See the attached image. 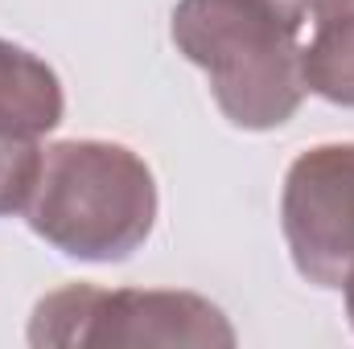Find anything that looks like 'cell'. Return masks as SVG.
<instances>
[{
	"label": "cell",
	"instance_id": "obj_1",
	"mask_svg": "<svg viewBox=\"0 0 354 349\" xmlns=\"http://www.w3.org/2000/svg\"><path fill=\"white\" fill-rule=\"evenodd\" d=\"M309 0H177L174 46L206 70L218 111L243 132H272L305 103L301 29Z\"/></svg>",
	"mask_w": 354,
	"mask_h": 349
},
{
	"label": "cell",
	"instance_id": "obj_7",
	"mask_svg": "<svg viewBox=\"0 0 354 349\" xmlns=\"http://www.w3.org/2000/svg\"><path fill=\"white\" fill-rule=\"evenodd\" d=\"M342 292H346V317H351V329H354V271L346 275V283H342Z\"/></svg>",
	"mask_w": 354,
	"mask_h": 349
},
{
	"label": "cell",
	"instance_id": "obj_6",
	"mask_svg": "<svg viewBox=\"0 0 354 349\" xmlns=\"http://www.w3.org/2000/svg\"><path fill=\"white\" fill-rule=\"evenodd\" d=\"M313 37L301 46L305 90L354 107V0H309Z\"/></svg>",
	"mask_w": 354,
	"mask_h": 349
},
{
	"label": "cell",
	"instance_id": "obj_5",
	"mask_svg": "<svg viewBox=\"0 0 354 349\" xmlns=\"http://www.w3.org/2000/svg\"><path fill=\"white\" fill-rule=\"evenodd\" d=\"M62 79L33 50L0 37V136L41 140L62 123Z\"/></svg>",
	"mask_w": 354,
	"mask_h": 349
},
{
	"label": "cell",
	"instance_id": "obj_4",
	"mask_svg": "<svg viewBox=\"0 0 354 349\" xmlns=\"http://www.w3.org/2000/svg\"><path fill=\"white\" fill-rule=\"evenodd\" d=\"M280 230L301 279L342 288L354 271V144L305 148L280 189Z\"/></svg>",
	"mask_w": 354,
	"mask_h": 349
},
{
	"label": "cell",
	"instance_id": "obj_2",
	"mask_svg": "<svg viewBox=\"0 0 354 349\" xmlns=\"http://www.w3.org/2000/svg\"><path fill=\"white\" fill-rule=\"evenodd\" d=\"M25 222L66 259L124 263L153 235L157 177L128 144L58 140L41 148Z\"/></svg>",
	"mask_w": 354,
	"mask_h": 349
},
{
	"label": "cell",
	"instance_id": "obj_3",
	"mask_svg": "<svg viewBox=\"0 0 354 349\" xmlns=\"http://www.w3.org/2000/svg\"><path fill=\"white\" fill-rule=\"evenodd\" d=\"M37 349H231L235 329L218 304L177 288L66 283L33 304Z\"/></svg>",
	"mask_w": 354,
	"mask_h": 349
}]
</instances>
